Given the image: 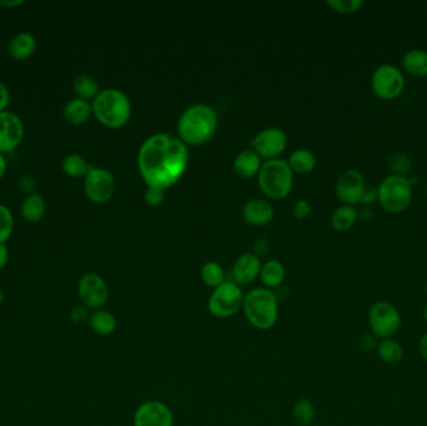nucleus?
I'll list each match as a JSON object with an SVG mask.
<instances>
[{
	"label": "nucleus",
	"mask_w": 427,
	"mask_h": 426,
	"mask_svg": "<svg viewBox=\"0 0 427 426\" xmlns=\"http://www.w3.org/2000/svg\"><path fill=\"white\" fill-rule=\"evenodd\" d=\"M189 150L179 137L157 133L145 139L138 153V169L148 186L167 190L185 174Z\"/></svg>",
	"instance_id": "1"
},
{
	"label": "nucleus",
	"mask_w": 427,
	"mask_h": 426,
	"mask_svg": "<svg viewBox=\"0 0 427 426\" xmlns=\"http://www.w3.org/2000/svg\"><path fill=\"white\" fill-rule=\"evenodd\" d=\"M219 126L217 110L208 104L190 105L178 121L179 139L185 145L199 147L210 142Z\"/></svg>",
	"instance_id": "2"
},
{
	"label": "nucleus",
	"mask_w": 427,
	"mask_h": 426,
	"mask_svg": "<svg viewBox=\"0 0 427 426\" xmlns=\"http://www.w3.org/2000/svg\"><path fill=\"white\" fill-rule=\"evenodd\" d=\"M241 312L253 328L267 331L275 327L279 319V298L274 290L255 288L243 296Z\"/></svg>",
	"instance_id": "3"
},
{
	"label": "nucleus",
	"mask_w": 427,
	"mask_h": 426,
	"mask_svg": "<svg viewBox=\"0 0 427 426\" xmlns=\"http://www.w3.org/2000/svg\"><path fill=\"white\" fill-rule=\"evenodd\" d=\"M92 114L102 126L119 129L131 118V103L120 89L108 87L102 90L92 102Z\"/></svg>",
	"instance_id": "4"
},
{
	"label": "nucleus",
	"mask_w": 427,
	"mask_h": 426,
	"mask_svg": "<svg viewBox=\"0 0 427 426\" xmlns=\"http://www.w3.org/2000/svg\"><path fill=\"white\" fill-rule=\"evenodd\" d=\"M260 190L271 200H282L291 193L294 173L284 159L266 160L258 174Z\"/></svg>",
	"instance_id": "5"
},
{
	"label": "nucleus",
	"mask_w": 427,
	"mask_h": 426,
	"mask_svg": "<svg viewBox=\"0 0 427 426\" xmlns=\"http://www.w3.org/2000/svg\"><path fill=\"white\" fill-rule=\"evenodd\" d=\"M412 188L409 178L387 175L378 186V202L387 213H404L411 204Z\"/></svg>",
	"instance_id": "6"
},
{
	"label": "nucleus",
	"mask_w": 427,
	"mask_h": 426,
	"mask_svg": "<svg viewBox=\"0 0 427 426\" xmlns=\"http://www.w3.org/2000/svg\"><path fill=\"white\" fill-rule=\"evenodd\" d=\"M243 289L233 280H225L212 289L208 299V312L215 319H230L241 312L243 304Z\"/></svg>",
	"instance_id": "7"
},
{
	"label": "nucleus",
	"mask_w": 427,
	"mask_h": 426,
	"mask_svg": "<svg viewBox=\"0 0 427 426\" xmlns=\"http://www.w3.org/2000/svg\"><path fill=\"white\" fill-rule=\"evenodd\" d=\"M371 89L381 100H394L400 97L405 89L404 73L391 64L378 66L371 77Z\"/></svg>",
	"instance_id": "8"
},
{
	"label": "nucleus",
	"mask_w": 427,
	"mask_h": 426,
	"mask_svg": "<svg viewBox=\"0 0 427 426\" xmlns=\"http://www.w3.org/2000/svg\"><path fill=\"white\" fill-rule=\"evenodd\" d=\"M368 322L375 336L389 339L400 329V312L389 301H376L368 310Z\"/></svg>",
	"instance_id": "9"
},
{
	"label": "nucleus",
	"mask_w": 427,
	"mask_h": 426,
	"mask_svg": "<svg viewBox=\"0 0 427 426\" xmlns=\"http://www.w3.org/2000/svg\"><path fill=\"white\" fill-rule=\"evenodd\" d=\"M78 296L81 305L85 306L89 310H99L107 305L110 296L107 281L99 274H84L76 286Z\"/></svg>",
	"instance_id": "10"
},
{
	"label": "nucleus",
	"mask_w": 427,
	"mask_h": 426,
	"mask_svg": "<svg viewBox=\"0 0 427 426\" xmlns=\"http://www.w3.org/2000/svg\"><path fill=\"white\" fill-rule=\"evenodd\" d=\"M116 181L112 171L99 166H92L84 178V192L94 204H105L114 197Z\"/></svg>",
	"instance_id": "11"
},
{
	"label": "nucleus",
	"mask_w": 427,
	"mask_h": 426,
	"mask_svg": "<svg viewBox=\"0 0 427 426\" xmlns=\"http://www.w3.org/2000/svg\"><path fill=\"white\" fill-rule=\"evenodd\" d=\"M173 410L162 400H146L136 408L133 426H174Z\"/></svg>",
	"instance_id": "12"
},
{
	"label": "nucleus",
	"mask_w": 427,
	"mask_h": 426,
	"mask_svg": "<svg viewBox=\"0 0 427 426\" xmlns=\"http://www.w3.org/2000/svg\"><path fill=\"white\" fill-rule=\"evenodd\" d=\"M287 147V137L280 128H266L259 131L251 140V149L266 160L279 159Z\"/></svg>",
	"instance_id": "13"
},
{
	"label": "nucleus",
	"mask_w": 427,
	"mask_h": 426,
	"mask_svg": "<svg viewBox=\"0 0 427 426\" xmlns=\"http://www.w3.org/2000/svg\"><path fill=\"white\" fill-rule=\"evenodd\" d=\"M366 188L363 175L356 169L344 171L336 181L335 195L342 205L354 207L361 202Z\"/></svg>",
	"instance_id": "14"
},
{
	"label": "nucleus",
	"mask_w": 427,
	"mask_h": 426,
	"mask_svg": "<svg viewBox=\"0 0 427 426\" xmlns=\"http://www.w3.org/2000/svg\"><path fill=\"white\" fill-rule=\"evenodd\" d=\"M24 139V124L9 110L0 113V154L13 153Z\"/></svg>",
	"instance_id": "15"
},
{
	"label": "nucleus",
	"mask_w": 427,
	"mask_h": 426,
	"mask_svg": "<svg viewBox=\"0 0 427 426\" xmlns=\"http://www.w3.org/2000/svg\"><path fill=\"white\" fill-rule=\"evenodd\" d=\"M263 262L254 252H245L235 260L233 265V281L236 284L249 285L260 276Z\"/></svg>",
	"instance_id": "16"
},
{
	"label": "nucleus",
	"mask_w": 427,
	"mask_h": 426,
	"mask_svg": "<svg viewBox=\"0 0 427 426\" xmlns=\"http://www.w3.org/2000/svg\"><path fill=\"white\" fill-rule=\"evenodd\" d=\"M275 215L270 202L264 199H253L243 205V218L253 226H265L270 224Z\"/></svg>",
	"instance_id": "17"
},
{
	"label": "nucleus",
	"mask_w": 427,
	"mask_h": 426,
	"mask_svg": "<svg viewBox=\"0 0 427 426\" xmlns=\"http://www.w3.org/2000/svg\"><path fill=\"white\" fill-rule=\"evenodd\" d=\"M263 163V159L253 149H246L240 152L234 160V173L240 179L249 181L251 178L258 176Z\"/></svg>",
	"instance_id": "18"
},
{
	"label": "nucleus",
	"mask_w": 427,
	"mask_h": 426,
	"mask_svg": "<svg viewBox=\"0 0 427 426\" xmlns=\"http://www.w3.org/2000/svg\"><path fill=\"white\" fill-rule=\"evenodd\" d=\"M37 39L32 34L23 32L18 33L11 39L8 44V54L14 61H27L37 50Z\"/></svg>",
	"instance_id": "19"
},
{
	"label": "nucleus",
	"mask_w": 427,
	"mask_h": 426,
	"mask_svg": "<svg viewBox=\"0 0 427 426\" xmlns=\"http://www.w3.org/2000/svg\"><path fill=\"white\" fill-rule=\"evenodd\" d=\"M287 278L285 265L279 260H267L261 265L259 279L266 289L274 290L282 286Z\"/></svg>",
	"instance_id": "20"
},
{
	"label": "nucleus",
	"mask_w": 427,
	"mask_h": 426,
	"mask_svg": "<svg viewBox=\"0 0 427 426\" xmlns=\"http://www.w3.org/2000/svg\"><path fill=\"white\" fill-rule=\"evenodd\" d=\"M92 114V103L80 98H74L69 100L65 104L64 111H63L65 121H68L71 126L85 124Z\"/></svg>",
	"instance_id": "21"
},
{
	"label": "nucleus",
	"mask_w": 427,
	"mask_h": 426,
	"mask_svg": "<svg viewBox=\"0 0 427 426\" xmlns=\"http://www.w3.org/2000/svg\"><path fill=\"white\" fill-rule=\"evenodd\" d=\"M402 69L411 77H427V51L423 49H410L406 51L402 61Z\"/></svg>",
	"instance_id": "22"
},
{
	"label": "nucleus",
	"mask_w": 427,
	"mask_h": 426,
	"mask_svg": "<svg viewBox=\"0 0 427 426\" xmlns=\"http://www.w3.org/2000/svg\"><path fill=\"white\" fill-rule=\"evenodd\" d=\"M89 327L94 333L100 336H109L118 328V320L113 312L99 309L90 312Z\"/></svg>",
	"instance_id": "23"
},
{
	"label": "nucleus",
	"mask_w": 427,
	"mask_h": 426,
	"mask_svg": "<svg viewBox=\"0 0 427 426\" xmlns=\"http://www.w3.org/2000/svg\"><path fill=\"white\" fill-rule=\"evenodd\" d=\"M47 213V202L43 195L32 193L23 200L22 217L28 223H39Z\"/></svg>",
	"instance_id": "24"
},
{
	"label": "nucleus",
	"mask_w": 427,
	"mask_h": 426,
	"mask_svg": "<svg viewBox=\"0 0 427 426\" xmlns=\"http://www.w3.org/2000/svg\"><path fill=\"white\" fill-rule=\"evenodd\" d=\"M287 162L292 173L296 174H310L316 166V157L308 149H296Z\"/></svg>",
	"instance_id": "25"
},
{
	"label": "nucleus",
	"mask_w": 427,
	"mask_h": 426,
	"mask_svg": "<svg viewBox=\"0 0 427 426\" xmlns=\"http://www.w3.org/2000/svg\"><path fill=\"white\" fill-rule=\"evenodd\" d=\"M73 89H74V93L76 94V98H80L87 102H92L102 92L97 79L88 74H80L76 77L73 82Z\"/></svg>",
	"instance_id": "26"
},
{
	"label": "nucleus",
	"mask_w": 427,
	"mask_h": 426,
	"mask_svg": "<svg viewBox=\"0 0 427 426\" xmlns=\"http://www.w3.org/2000/svg\"><path fill=\"white\" fill-rule=\"evenodd\" d=\"M357 218L359 215L356 209L349 205H341L331 214L330 224L332 229L342 233L351 229L356 223Z\"/></svg>",
	"instance_id": "27"
},
{
	"label": "nucleus",
	"mask_w": 427,
	"mask_h": 426,
	"mask_svg": "<svg viewBox=\"0 0 427 426\" xmlns=\"http://www.w3.org/2000/svg\"><path fill=\"white\" fill-rule=\"evenodd\" d=\"M92 165L88 163L87 159L84 158L80 154H69L63 159L61 163V169L65 175L79 179V178H85Z\"/></svg>",
	"instance_id": "28"
},
{
	"label": "nucleus",
	"mask_w": 427,
	"mask_h": 426,
	"mask_svg": "<svg viewBox=\"0 0 427 426\" xmlns=\"http://www.w3.org/2000/svg\"><path fill=\"white\" fill-rule=\"evenodd\" d=\"M378 354L381 360L387 365H396L404 359V349L399 341L391 339H383L378 344Z\"/></svg>",
	"instance_id": "29"
},
{
	"label": "nucleus",
	"mask_w": 427,
	"mask_h": 426,
	"mask_svg": "<svg viewBox=\"0 0 427 426\" xmlns=\"http://www.w3.org/2000/svg\"><path fill=\"white\" fill-rule=\"evenodd\" d=\"M291 414L299 426H310L314 422L316 408L311 400L301 398L292 406Z\"/></svg>",
	"instance_id": "30"
},
{
	"label": "nucleus",
	"mask_w": 427,
	"mask_h": 426,
	"mask_svg": "<svg viewBox=\"0 0 427 426\" xmlns=\"http://www.w3.org/2000/svg\"><path fill=\"white\" fill-rule=\"evenodd\" d=\"M201 281L211 289L225 281V270L217 262H206L200 269Z\"/></svg>",
	"instance_id": "31"
},
{
	"label": "nucleus",
	"mask_w": 427,
	"mask_h": 426,
	"mask_svg": "<svg viewBox=\"0 0 427 426\" xmlns=\"http://www.w3.org/2000/svg\"><path fill=\"white\" fill-rule=\"evenodd\" d=\"M390 170L392 175L407 178L412 169L411 158L404 152H394L387 159Z\"/></svg>",
	"instance_id": "32"
},
{
	"label": "nucleus",
	"mask_w": 427,
	"mask_h": 426,
	"mask_svg": "<svg viewBox=\"0 0 427 426\" xmlns=\"http://www.w3.org/2000/svg\"><path fill=\"white\" fill-rule=\"evenodd\" d=\"M14 230V215L11 209L0 204V244H6Z\"/></svg>",
	"instance_id": "33"
},
{
	"label": "nucleus",
	"mask_w": 427,
	"mask_h": 426,
	"mask_svg": "<svg viewBox=\"0 0 427 426\" xmlns=\"http://www.w3.org/2000/svg\"><path fill=\"white\" fill-rule=\"evenodd\" d=\"M326 6L339 14H354L365 6L363 0H327Z\"/></svg>",
	"instance_id": "34"
},
{
	"label": "nucleus",
	"mask_w": 427,
	"mask_h": 426,
	"mask_svg": "<svg viewBox=\"0 0 427 426\" xmlns=\"http://www.w3.org/2000/svg\"><path fill=\"white\" fill-rule=\"evenodd\" d=\"M165 200V190L155 186H148L144 193V202L150 208L160 207Z\"/></svg>",
	"instance_id": "35"
},
{
	"label": "nucleus",
	"mask_w": 427,
	"mask_h": 426,
	"mask_svg": "<svg viewBox=\"0 0 427 426\" xmlns=\"http://www.w3.org/2000/svg\"><path fill=\"white\" fill-rule=\"evenodd\" d=\"M89 317H90V312L89 309L85 308L84 305H76L73 308L69 314V319L71 322H74L76 325H81L84 322H89Z\"/></svg>",
	"instance_id": "36"
},
{
	"label": "nucleus",
	"mask_w": 427,
	"mask_h": 426,
	"mask_svg": "<svg viewBox=\"0 0 427 426\" xmlns=\"http://www.w3.org/2000/svg\"><path fill=\"white\" fill-rule=\"evenodd\" d=\"M311 214V204L308 200L300 199L292 207V215L298 220H305Z\"/></svg>",
	"instance_id": "37"
},
{
	"label": "nucleus",
	"mask_w": 427,
	"mask_h": 426,
	"mask_svg": "<svg viewBox=\"0 0 427 426\" xmlns=\"http://www.w3.org/2000/svg\"><path fill=\"white\" fill-rule=\"evenodd\" d=\"M18 186H19V189H20L23 193H25L27 195H30L32 193H35L34 190H35V188H37V183L34 181V178H32V175L24 174L19 178Z\"/></svg>",
	"instance_id": "38"
},
{
	"label": "nucleus",
	"mask_w": 427,
	"mask_h": 426,
	"mask_svg": "<svg viewBox=\"0 0 427 426\" xmlns=\"http://www.w3.org/2000/svg\"><path fill=\"white\" fill-rule=\"evenodd\" d=\"M359 346L365 351H371L378 346V336H375L373 333L363 334L359 339Z\"/></svg>",
	"instance_id": "39"
},
{
	"label": "nucleus",
	"mask_w": 427,
	"mask_h": 426,
	"mask_svg": "<svg viewBox=\"0 0 427 426\" xmlns=\"http://www.w3.org/2000/svg\"><path fill=\"white\" fill-rule=\"evenodd\" d=\"M378 202V188L375 185H366L361 202L365 205H371Z\"/></svg>",
	"instance_id": "40"
},
{
	"label": "nucleus",
	"mask_w": 427,
	"mask_h": 426,
	"mask_svg": "<svg viewBox=\"0 0 427 426\" xmlns=\"http://www.w3.org/2000/svg\"><path fill=\"white\" fill-rule=\"evenodd\" d=\"M11 103V93L4 83L0 80V113L6 111Z\"/></svg>",
	"instance_id": "41"
},
{
	"label": "nucleus",
	"mask_w": 427,
	"mask_h": 426,
	"mask_svg": "<svg viewBox=\"0 0 427 426\" xmlns=\"http://www.w3.org/2000/svg\"><path fill=\"white\" fill-rule=\"evenodd\" d=\"M267 249H269V243L266 241V239H259L254 244V254L256 257H260V255L266 254Z\"/></svg>",
	"instance_id": "42"
},
{
	"label": "nucleus",
	"mask_w": 427,
	"mask_h": 426,
	"mask_svg": "<svg viewBox=\"0 0 427 426\" xmlns=\"http://www.w3.org/2000/svg\"><path fill=\"white\" fill-rule=\"evenodd\" d=\"M9 262V249L6 244H0V270L6 268Z\"/></svg>",
	"instance_id": "43"
},
{
	"label": "nucleus",
	"mask_w": 427,
	"mask_h": 426,
	"mask_svg": "<svg viewBox=\"0 0 427 426\" xmlns=\"http://www.w3.org/2000/svg\"><path fill=\"white\" fill-rule=\"evenodd\" d=\"M419 349H420L422 358L427 361V333L422 335L420 343H419Z\"/></svg>",
	"instance_id": "44"
},
{
	"label": "nucleus",
	"mask_w": 427,
	"mask_h": 426,
	"mask_svg": "<svg viewBox=\"0 0 427 426\" xmlns=\"http://www.w3.org/2000/svg\"><path fill=\"white\" fill-rule=\"evenodd\" d=\"M25 1L24 0H0V6H4V8H16V6H20L24 4Z\"/></svg>",
	"instance_id": "45"
},
{
	"label": "nucleus",
	"mask_w": 427,
	"mask_h": 426,
	"mask_svg": "<svg viewBox=\"0 0 427 426\" xmlns=\"http://www.w3.org/2000/svg\"><path fill=\"white\" fill-rule=\"evenodd\" d=\"M6 168H8V163H6V157L3 154H0V181L6 175Z\"/></svg>",
	"instance_id": "46"
},
{
	"label": "nucleus",
	"mask_w": 427,
	"mask_h": 426,
	"mask_svg": "<svg viewBox=\"0 0 427 426\" xmlns=\"http://www.w3.org/2000/svg\"><path fill=\"white\" fill-rule=\"evenodd\" d=\"M4 303V293H3V290L0 289V305Z\"/></svg>",
	"instance_id": "47"
},
{
	"label": "nucleus",
	"mask_w": 427,
	"mask_h": 426,
	"mask_svg": "<svg viewBox=\"0 0 427 426\" xmlns=\"http://www.w3.org/2000/svg\"><path fill=\"white\" fill-rule=\"evenodd\" d=\"M423 317H425V320L427 322V304L425 305V309H423Z\"/></svg>",
	"instance_id": "48"
},
{
	"label": "nucleus",
	"mask_w": 427,
	"mask_h": 426,
	"mask_svg": "<svg viewBox=\"0 0 427 426\" xmlns=\"http://www.w3.org/2000/svg\"><path fill=\"white\" fill-rule=\"evenodd\" d=\"M423 289H425V293L427 294V280L426 283H425V285H423Z\"/></svg>",
	"instance_id": "49"
},
{
	"label": "nucleus",
	"mask_w": 427,
	"mask_h": 426,
	"mask_svg": "<svg viewBox=\"0 0 427 426\" xmlns=\"http://www.w3.org/2000/svg\"><path fill=\"white\" fill-rule=\"evenodd\" d=\"M426 194H427V184H426Z\"/></svg>",
	"instance_id": "50"
},
{
	"label": "nucleus",
	"mask_w": 427,
	"mask_h": 426,
	"mask_svg": "<svg viewBox=\"0 0 427 426\" xmlns=\"http://www.w3.org/2000/svg\"><path fill=\"white\" fill-rule=\"evenodd\" d=\"M426 11H427V6H426Z\"/></svg>",
	"instance_id": "51"
}]
</instances>
